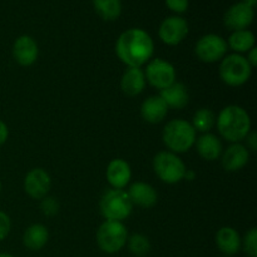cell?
Instances as JSON below:
<instances>
[{
    "label": "cell",
    "mask_w": 257,
    "mask_h": 257,
    "mask_svg": "<svg viewBox=\"0 0 257 257\" xmlns=\"http://www.w3.org/2000/svg\"><path fill=\"white\" fill-rule=\"evenodd\" d=\"M153 52L155 44L151 35L138 28L123 32L115 43V53L128 68H141L152 58Z\"/></svg>",
    "instance_id": "6da1fadb"
},
{
    "label": "cell",
    "mask_w": 257,
    "mask_h": 257,
    "mask_svg": "<svg viewBox=\"0 0 257 257\" xmlns=\"http://www.w3.org/2000/svg\"><path fill=\"white\" fill-rule=\"evenodd\" d=\"M217 130L226 141L238 143L251 132V118L240 105H227L218 114Z\"/></svg>",
    "instance_id": "7a4b0ae2"
},
{
    "label": "cell",
    "mask_w": 257,
    "mask_h": 257,
    "mask_svg": "<svg viewBox=\"0 0 257 257\" xmlns=\"http://www.w3.org/2000/svg\"><path fill=\"white\" fill-rule=\"evenodd\" d=\"M162 138L173 153H185L196 143V131L185 119H172L166 124Z\"/></svg>",
    "instance_id": "3957f363"
},
{
    "label": "cell",
    "mask_w": 257,
    "mask_h": 257,
    "mask_svg": "<svg viewBox=\"0 0 257 257\" xmlns=\"http://www.w3.org/2000/svg\"><path fill=\"white\" fill-rule=\"evenodd\" d=\"M99 207L105 220L122 222L132 213L133 203L125 191L113 188L102 196Z\"/></svg>",
    "instance_id": "277c9868"
},
{
    "label": "cell",
    "mask_w": 257,
    "mask_h": 257,
    "mask_svg": "<svg viewBox=\"0 0 257 257\" xmlns=\"http://www.w3.org/2000/svg\"><path fill=\"white\" fill-rule=\"evenodd\" d=\"M128 231L122 222L104 221L97 231V243L105 253H117L127 245Z\"/></svg>",
    "instance_id": "5b68a950"
},
{
    "label": "cell",
    "mask_w": 257,
    "mask_h": 257,
    "mask_svg": "<svg viewBox=\"0 0 257 257\" xmlns=\"http://www.w3.org/2000/svg\"><path fill=\"white\" fill-rule=\"evenodd\" d=\"M153 170L161 181L175 185L185 178L186 166L183 161L173 152H160L153 158Z\"/></svg>",
    "instance_id": "8992f818"
},
{
    "label": "cell",
    "mask_w": 257,
    "mask_h": 257,
    "mask_svg": "<svg viewBox=\"0 0 257 257\" xmlns=\"http://www.w3.org/2000/svg\"><path fill=\"white\" fill-rule=\"evenodd\" d=\"M252 67L247 59L240 54L227 55L220 65V77L230 87H240L245 84L251 77Z\"/></svg>",
    "instance_id": "52a82bcc"
},
{
    "label": "cell",
    "mask_w": 257,
    "mask_h": 257,
    "mask_svg": "<svg viewBox=\"0 0 257 257\" xmlns=\"http://www.w3.org/2000/svg\"><path fill=\"white\" fill-rule=\"evenodd\" d=\"M227 42L217 34L203 35L196 43L195 52L203 63H216L223 59L227 53Z\"/></svg>",
    "instance_id": "ba28073f"
},
{
    "label": "cell",
    "mask_w": 257,
    "mask_h": 257,
    "mask_svg": "<svg viewBox=\"0 0 257 257\" xmlns=\"http://www.w3.org/2000/svg\"><path fill=\"white\" fill-rule=\"evenodd\" d=\"M146 79L152 87L157 89H165L176 82V69L171 63L161 58L151 60L146 69Z\"/></svg>",
    "instance_id": "9c48e42d"
},
{
    "label": "cell",
    "mask_w": 257,
    "mask_h": 257,
    "mask_svg": "<svg viewBox=\"0 0 257 257\" xmlns=\"http://www.w3.org/2000/svg\"><path fill=\"white\" fill-rule=\"evenodd\" d=\"M188 23L183 18L173 15L168 17L161 23L158 35L160 39L167 45H177L187 37L188 34Z\"/></svg>",
    "instance_id": "30bf717a"
},
{
    "label": "cell",
    "mask_w": 257,
    "mask_h": 257,
    "mask_svg": "<svg viewBox=\"0 0 257 257\" xmlns=\"http://www.w3.org/2000/svg\"><path fill=\"white\" fill-rule=\"evenodd\" d=\"M253 17H255L253 8L240 2L228 8L223 17V23L230 30L237 32V30L247 29L252 24Z\"/></svg>",
    "instance_id": "8fae6325"
},
{
    "label": "cell",
    "mask_w": 257,
    "mask_h": 257,
    "mask_svg": "<svg viewBox=\"0 0 257 257\" xmlns=\"http://www.w3.org/2000/svg\"><path fill=\"white\" fill-rule=\"evenodd\" d=\"M50 187H52L50 176L43 168H33L25 176L24 190L34 200H42L47 197Z\"/></svg>",
    "instance_id": "7c38bea8"
},
{
    "label": "cell",
    "mask_w": 257,
    "mask_h": 257,
    "mask_svg": "<svg viewBox=\"0 0 257 257\" xmlns=\"http://www.w3.org/2000/svg\"><path fill=\"white\" fill-rule=\"evenodd\" d=\"M39 55V48L37 42L29 35H22L18 38L13 45V57L15 62L23 67L34 64Z\"/></svg>",
    "instance_id": "4fadbf2b"
},
{
    "label": "cell",
    "mask_w": 257,
    "mask_h": 257,
    "mask_svg": "<svg viewBox=\"0 0 257 257\" xmlns=\"http://www.w3.org/2000/svg\"><path fill=\"white\" fill-rule=\"evenodd\" d=\"M250 158L247 148L240 143H233L222 155V166L228 172H236L245 167Z\"/></svg>",
    "instance_id": "5bb4252c"
},
{
    "label": "cell",
    "mask_w": 257,
    "mask_h": 257,
    "mask_svg": "<svg viewBox=\"0 0 257 257\" xmlns=\"http://www.w3.org/2000/svg\"><path fill=\"white\" fill-rule=\"evenodd\" d=\"M105 175H107L108 182L113 188L123 190L131 181L132 171H131V166L124 160L117 158V160L110 161Z\"/></svg>",
    "instance_id": "9a60e30c"
},
{
    "label": "cell",
    "mask_w": 257,
    "mask_h": 257,
    "mask_svg": "<svg viewBox=\"0 0 257 257\" xmlns=\"http://www.w3.org/2000/svg\"><path fill=\"white\" fill-rule=\"evenodd\" d=\"M127 193L133 205H137L142 208L153 207L158 200V195L155 188L146 182H135Z\"/></svg>",
    "instance_id": "2e32d148"
},
{
    "label": "cell",
    "mask_w": 257,
    "mask_h": 257,
    "mask_svg": "<svg viewBox=\"0 0 257 257\" xmlns=\"http://www.w3.org/2000/svg\"><path fill=\"white\" fill-rule=\"evenodd\" d=\"M167 104L160 95H153V97L147 98L142 103V107H141L142 118L146 122L152 123V124H157V123L162 122L166 115H167Z\"/></svg>",
    "instance_id": "e0dca14e"
},
{
    "label": "cell",
    "mask_w": 257,
    "mask_h": 257,
    "mask_svg": "<svg viewBox=\"0 0 257 257\" xmlns=\"http://www.w3.org/2000/svg\"><path fill=\"white\" fill-rule=\"evenodd\" d=\"M120 87L128 97L141 94L146 87V75L141 68H128L120 80Z\"/></svg>",
    "instance_id": "ac0fdd59"
},
{
    "label": "cell",
    "mask_w": 257,
    "mask_h": 257,
    "mask_svg": "<svg viewBox=\"0 0 257 257\" xmlns=\"http://www.w3.org/2000/svg\"><path fill=\"white\" fill-rule=\"evenodd\" d=\"M216 245L226 256H233L241 250V238L232 227H222L216 233Z\"/></svg>",
    "instance_id": "d6986e66"
},
{
    "label": "cell",
    "mask_w": 257,
    "mask_h": 257,
    "mask_svg": "<svg viewBox=\"0 0 257 257\" xmlns=\"http://www.w3.org/2000/svg\"><path fill=\"white\" fill-rule=\"evenodd\" d=\"M160 97L165 100L168 108H175V109H182L188 104L190 95L185 84L175 82L170 87L161 90Z\"/></svg>",
    "instance_id": "ffe728a7"
},
{
    "label": "cell",
    "mask_w": 257,
    "mask_h": 257,
    "mask_svg": "<svg viewBox=\"0 0 257 257\" xmlns=\"http://www.w3.org/2000/svg\"><path fill=\"white\" fill-rule=\"evenodd\" d=\"M197 152L203 160L206 161H216L222 155V143L220 138L211 133L201 136L196 142Z\"/></svg>",
    "instance_id": "44dd1931"
},
{
    "label": "cell",
    "mask_w": 257,
    "mask_h": 257,
    "mask_svg": "<svg viewBox=\"0 0 257 257\" xmlns=\"http://www.w3.org/2000/svg\"><path fill=\"white\" fill-rule=\"evenodd\" d=\"M49 240V232L44 225L35 223L25 230L23 236V243L32 251H39L44 247Z\"/></svg>",
    "instance_id": "7402d4cb"
},
{
    "label": "cell",
    "mask_w": 257,
    "mask_h": 257,
    "mask_svg": "<svg viewBox=\"0 0 257 257\" xmlns=\"http://www.w3.org/2000/svg\"><path fill=\"white\" fill-rule=\"evenodd\" d=\"M255 35L251 30H237L228 38L227 45L237 53H246L255 47Z\"/></svg>",
    "instance_id": "603a6c76"
},
{
    "label": "cell",
    "mask_w": 257,
    "mask_h": 257,
    "mask_svg": "<svg viewBox=\"0 0 257 257\" xmlns=\"http://www.w3.org/2000/svg\"><path fill=\"white\" fill-rule=\"evenodd\" d=\"M94 10L102 19L113 22L118 19L122 13L120 0H92Z\"/></svg>",
    "instance_id": "cb8c5ba5"
},
{
    "label": "cell",
    "mask_w": 257,
    "mask_h": 257,
    "mask_svg": "<svg viewBox=\"0 0 257 257\" xmlns=\"http://www.w3.org/2000/svg\"><path fill=\"white\" fill-rule=\"evenodd\" d=\"M216 123L215 113L208 108H201L200 110L195 113L192 119V127L195 128L196 132H208L212 130Z\"/></svg>",
    "instance_id": "d4e9b609"
},
{
    "label": "cell",
    "mask_w": 257,
    "mask_h": 257,
    "mask_svg": "<svg viewBox=\"0 0 257 257\" xmlns=\"http://www.w3.org/2000/svg\"><path fill=\"white\" fill-rule=\"evenodd\" d=\"M127 243L131 253L136 257H145L151 251L150 240L145 235H142V233H135L131 237H128Z\"/></svg>",
    "instance_id": "484cf974"
},
{
    "label": "cell",
    "mask_w": 257,
    "mask_h": 257,
    "mask_svg": "<svg viewBox=\"0 0 257 257\" xmlns=\"http://www.w3.org/2000/svg\"><path fill=\"white\" fill-rule=\"evenodd\" d=\"M241 247L248 257H257V230L251 228L241 241Z\"/></svg>",
    "instance_id": "4316f807"
},
{
    "label": "cell",
    "mask_w": 257,
    "mask_h": 257,
    "mask_svg": "<svg viewBox=\"0 0 257 257\" xmlns=\"http://www.w3.org/2000/svg\"><path fill=\"white\" fill-rule=\"evenodd\" d=\"M40 210L44 216L52 217V216L57 215L59 211V203L54 197H44L42 198V202H40Z\"/></svg>",
    "instance_id": "83f0119b"
},
{
    "label": "cell",
    "mask_w": 257,
    "mask_h": 257,
    "mask_svg": "<svg viewBox=\"0 0 257 257\" xmlns=\"http://www.w3.org/2000/svg\"><path fill=\"white\" fill-rule=\"evenodd\" d=\"M12 228V221L10 217L5 212L0 211V241L5 240L8 237Z\"/></svg>",
    "instance_id": "f1b7e54d"
},
{
    "label": "cell",
    "mask_w": 257,
    "mask_h": 257,
    "mask_svg": "<svg viewBox=\"0 0 257 257\" xmlns=\"http://www.w3.org/2000/svg\"><path fill=\"white\" fill-rule=\"evenodd\" d=\"M166 5L171 12L182 14L188 9L190 3H188V0H166Z\"/></svg>",
    "instance_id": "f546056e"
},
{
    "label": "cell",
    "mask_w": 257,
    "mask_h": 257,
    "mask_svg": "<svg viewBox=\"0 0 257 257\" xmlns=\"http://www.w3.org/2000/svg\"><path fill=\"white\" fill-rule=\"evenodd\" d=\"M8 137H9V130H8V125L0 119V146H3L5 142H7Z\"/></svg>",
    "instance_id": "4dcf8cb0"
},
{
    "label": "cell",
    "mask_w": 257,
    "mask_h": 257,
    "mask_svg": "<svg viewBox=\"0 0 257 257\" xmlns=\"http://www.w3.org/2000/svg\"><path fill=\"white\" fill-rule=\"evenodd\" d=\"M247 146L251 148V151H256L257 150V135L255 131L250 132L247 135Z\"/></svg>",
    "instance_id": "1f68e13d"
},
{
    "label": "cell",
    "mask_w": 257,
    "mask_h": 257,
    "mask_svg": "<svg viewBox=\"0 0 257 257\" xmlns=\"http://www.w3.org/2000/svg\"><path fill=\"white\" fill-rule=\"evenodd\" d=\"M247 62L251 67H256L257 65V49L255 47L252 48L251 50H248V54H247Z\"/></svg>",
    "instance_id": "d6a6232c"
},
{
    "label": "cell",
    "mask_w": 257,
    "mask_h": 257,
    "mask_svg": "<svg viewBox=\"0 0 257 257\" xmlns=\"http://www.w3.org/2000/svg\"><path fill=\"white\" fill-rule=\"evenodd\" d=\"M195 176H196V173L193 172V171H191V170H186L185 178H187V180L192 181V180H195Z\"/></svg>",
    "instance_id": "836d02e7"
},
{
    "label": "cell",
    "mask_w": 257,
    "mask_h": 257,
    "mask_svg": "<svg viewBox=\"0 0 257 257\" xmlns=\"http://www.w3.org/2000/svg\"><path fill=\"white\" fill-rule=\"evenodd\" d=\"M242 3H245L246 5H248V7H251V8H255L257 0H242Z\"/></svg>",
    "instance_id": "e575fe53"
},
{
    "label": "cell",
    "mask_w": 257,
    "mask_h": 257,
    "mask_svg": "<svg viewBox=\"0 0 257 257\" xmlns=\"http://www.w3.org/2000/svg\"><path fill=\"white\" fill-rule=\"evenodd\" d=\"M0 257H15V256H13L12 253H8V252H0Z\"/></svg>",
    "instance_id": "d590c367"
},
{
    "label": "cell",
    "mask_w": 257,
    "mask_h": 257,
    "mask_svg": "<svg viewBox=\"0 0 257 257\" xmlns=\"http://www.w3.org/2000/svg\"><path fill=\"white\" fill-rule=\"evenodd\" d=\"M0 192H2V182H0Z\"/></svg>",
    "instance_id": "8d00e7d4"
}]
</instances>
